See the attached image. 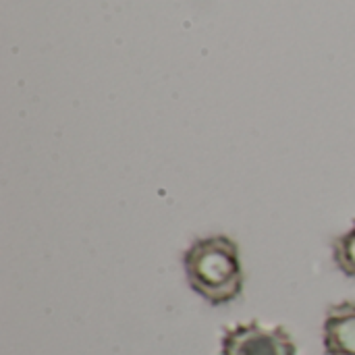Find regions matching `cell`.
Segmentation results:
<instances>
[{
	"label": "cell",
	"instance_id": "obj_1",
	"mask_svg": "<svg viewBox=\"0 0 355 355\" xmlns=\"http://www.w3.org/2000/svg\"><path fill=\"white\" fill-rule=\"evenodd\" d=\"M183 268L191 289L212 306L235 302L243 289L239 248L231 237L212 235L193 241L183 254Z\"/></svg>",
	"mask_w": 355,
	"mask_h": 355
},
{
	"label": "cell",
	"instance_id": "obj_2",
	"mask_svg": "<svg viewBox=\"0 0 355 355\" xmlns=\"http://www.w3.org/2000/svg\"><path fill=\"white\" fill-rule=\"evenodd\" d=\"M223 355H297V349L287 331L250 322L225 333Z\"/></svg>",
	"mask_w": 355,
	"mask_h": 355
},
{
	"label": "cell",
	"instance_id": "obj_3",
	"mask_svg": "<svg viewBox=\"0 0 355 355\" xmlns=\"http://www.w3.org/2000/svg\"><path fill=\"white\" fill-rule=\"evenodd\" d=\"M327 355H355V304L343 302L329 308L324 318Z\"/></svg>",
	"mask_w": 355,
	"mask_h": 355
},
{
	"label": "cell",
	"instance_id": "obj_4",
	"mask_svg": "<svg viewBox=\"0 0 355 355\" xmlns=\"http://www.w3.org/2000/svg\"><path fill=\"white\" fill-rule=\"evenodd\" d=\"M333 258L339 270L347 277H355V225L345 235H341L333 245Z\"/></svg>",
	"mask_w": 355,
	"mask_h": 355
}]
</instances>
